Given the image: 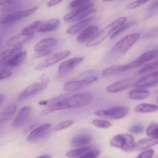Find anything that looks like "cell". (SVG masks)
Masks as SVG:
<instances>
[{"mask_svg": "<svg viewBox=\"0 0 158 158\" xmlns=\"http://www.w3.org/2000/svg\"><path fill=\"white\" fill-rule=\"evenodd\" d=\"M32 111V108L29 106H26L21 108L14 119L12 126L15 128L22 127L29 119Z\"/></svg>", "mask_w": 158, "mask_h": 158, "instance_id": "obj_12", "label": "cell"}, {"mask_svg": "<svg viewBox=\"0 0 158 158\" xmlns=\"http://www.w3.org/2000/svg\"><path fill=\"white\" fill-rule=\"evenodd\" d=\"M17 110V106L15 104L9 105L6 108L4 111L0 112V123H2L8 120Z\"/></svg>", "mask_w": 158, "mask_h": 158, "instance_id": "obj_27", "label": "cell"}, {"mask_svg": "<svg viewBox=\"0 0 158 158\" xmlns=\"http://www.w3.org/2000/svg\"><path fill=\"white\" fill-rule=\"evenodd\" d=\"M63 0H51L47 4L48 7H52L60 3Z\"/></svg>", "mask_w": 158, "mask_h": 158, "instance_id": "obj_45", "label": "cell"}, {"mask_svg": "<svg viewBox=\"0 0 158 158\" xmlns=\"http://www.w3.org/2000/svg\"><path fill=\"white\" fill-rule=\"evenodd\" d=\"M93 147L85 146L83 147L77 149L70 150L66 153V156L68 157H74L79 156L83 155L87 151L91 150Z\"/></svg>", "mask_w": 158, "mask_h": 158, "instance_id": "obj_32", "label": "cell"}, {"mask_svg": "<svg viewBox=\"0 0 158 158\" xmlns=\"http://www.w3.org/2000/svg\"><path fill=\"white\" fill-rule=\"evenodd\" d=\"M140 37V34L138 32L131 33L123 37L109 52L106 57V61H114L123 56Z\"/></svg>", "mask_w": 158, "mask_h": 158, "instance_id": "obj_2", "label": "cell"}, {"mask_svg": "<svg viewBox=\"0 0 158 158\" xmlns=\"http://www.w3.org/2000/svg\"><path fill=\"white\" fill-rule=\"evenodd\" d=\"M154 154L153 149H148L141 153L136 158H152Z\"/></svg>", "mask_w": 158, "mask_h": 158, "instance_id": "obj_41", "label": "cell"}, {"mask_svg": "<svg viewBox=\"0 0 158 158\" xmlns=\"http://www.w3.org/2000/svg\"><path fill=\"white\" fill-rule=\"evenodd\" d=\"M37 125V124H36V123H34V124H31V125L28 126V127H27L26 129L24 130V133H28V132H29L30 131H31L32 129H33L34 127H36V126Z\"/></svg>", "mask_w": 158, "mask_h": 158, "instance_id": "obj_48", "label": "cell"}, {"mask_svg": "<svg viewBox=\"0 0 158 158\" xmlns=\"http://www.w3.org/2000/svg\"><path fill=\"white\" fill-rule=\"evenodd\" d=\"M123 72H124L123 65H115L104 69L102 72V75L104 77H109L117 75Z\"/></svg>", "mask_w": 158, "mask_h": 158, "instance_id": "obj_29", "label": "cell"}, {"mask_svg": "<svg viewBox=\"0 0 158 158\" xmlns=\"http://www.w3.org/2000/svg\"><path fill=\"white\" fill-rule=\"evenodd\" d=\"M158 34V29L157 28L156 29L151 30L147 32L145 34L144 36L146 38H148V37H155L156 36H157Z\"/></svg>", "mask_w": 158, "mask_h": 158, "instance_id": "obj_44", "label": "cell"}, {"mask_svg": "<svg viewBox=\"0 0 158 158\" xmlns=\"http://www.w3.org/2000/svg\"><path fill=\"white\" fill-rule=\"evenodd\" d=\"M33 36L34 35H25L20 33L8 39L6 42V44L10 47H15L19 44H23V43L28 41L32 39Z\"/></svg>", "mask_w": 158, "mask_h": 158, "instance_id": "obj_22", "label": "cell"}, {"mask_svg": "<svg viewBox=\"0 0 158 158\" xmlns=\"http://www.w3.org/2000/svg\"><path fill=\"white\" fill-rule=\"evenodd\" d=\"M0 41H1V39H0Z\"/></svg>", "mask_w": 158, "mask_h": 158, "instance_id": "obj_52", "label": "cell"}, {"mask_svg": "<svg viewBox=\"0 0 158 158\" xmlns=\"http://www.w3.org/2000/svg\"><path fill=\"white\" fill-rule=\"evenodd\" d=\"M150 95L149 91L142 88H137L129 92L128 97L133 100H141L146 99Z\"/></svg>", "mask_w": 158, "mask_h": 158, "instance_id": "obj_26", "label": "cell"}, {"mask_svg": "<svg viewBox=\"0 0 158 158\" xmlns=\"http://www.w3.org/2000/svg\"><path fill=\"white\" fill-rule=\"evenodd\" d=\"M60 21L58 18H52L47 21H43L37 30V32H48L53 31L60 25Z\"/></svg>", "mask_w": 158, "mask_h": 158, "instance_id": "obj_18", "label": "cell"}, {"mask_svg": "<svg viewBox=\"0 0 158 158\" xmlns=\"http://www.w3.org/2000/svg\"><path fill=\"white\" fill-rule=\"evenodd\" d=\"M158 106L153 104L142 103L136 106L135 111L137 113H150L158 110Z\"/></svg>", "mask_w": 158, "mask_h": 158, "instance_id": "obj_28", "label": "cell"}, {"mask_svg": "<svg viewBox=\"0 0 158 158\" xmlns=\"http://www.w3.org/2000/svg\"><path fill=\"white\" fill-rule=\"evenodd\" d=\"M136 24V21L134 20L129 21L127 23H124L121 26H120L115 31L112 33V35L110 36V40H113L116 38L117 36H118L120 34L123 32V31L128 29L130 27L132 26H134Z\"/></svg>", "mask_w": 158, "mask_h": 158, "instance_id": "obj_31", "label": "cell"}, {"mask_svg": "<svg viewBox=\"0 0 158 158\" xmlns=\"http://www.w3.org/2000/svg\"><path fill=\"white\" fill-rule=\"evenodd\" d=\"M114 1V0H103V2H109L111 1Z\"/></svg>", "mask_w": 158, "mask_h": 158, "instance_id": "obj_51", "label": "cell"}, {"mask_svg": "<svg viewBox=\"0 0 158 158\" xmlns=\"http://www.w3.org/2000/svg\"><path fill=\"white\" fill-rule=\"evenodd\" d=\"M52 52V49H49V50H45V51L36 52L33 55V58H38L43 57V56H45L48 55L49 54L51 53Z\"/></svg>", "mask_w": 158, "mask_h": 158, "instance_id": "obj_43", "label": "cell"}, {"mask_svg": "<svg viewBox=\"0 0 158 158\" xmlns=\"http://www.w3.org/2000/svg\"><path fill=\"white\" fill-rule=\"evenodd\" d=\"M147 134L149 137L154 139H158V126L156 123L150 124L147 129Z\"/></svg>", "mask_w": 158, "mask_h": 158, "instance_id": "obj_33", "label": "cell"}, {"mask_svg": "<svg viewBox=\"0 0 158 158\" xmlns=\"http://www.w3.org/2000/svg\"><path fill=\"white\" fill-rule=\"evenodd\" d=\"M144 131V127L142 124H137L131 127L130 132L134 134L142 133Z\"/></svg>", "mask_w": 158, "mask_h": 158, "instance_id": "obj_39", "label": "cell"}, {"mask_svg": "<svg viewBox=\"0 0 158 158\" xmlns=\"http://www.w3.org/2000/svg\"><path fill=\"white\" fill-rule=\"evenodd\" d=\"M97 80V77H91L79 81H69L65 84L63 89L69 92L77 91L88 86Z\"/></svg>", "mask_w": 158, "mask_h": 158, "instance_id": "obj_11", "label": "cell"}, {"mask_svg": "<svg viewBox=\"0 0 158 158\" xmlns=\"http://www.w3.org/2000/svg\"><path fill=\"white\" fill-rule=\"evenodd\" d=\"M37 158H51L49 156H43Z\"/></svg>", "mask_w": 158, "mask_h": 158, "instance_id": "obj_50", "label": "cell"}, {"mask_svg": "<svg viewBox=\"0 0 158 158\" xmlns=\"http://www.w3.org/2000/svg\"><path fill=\"white\" fill-rule=\"evenodd\" d=\"M71 52L70 51L66 50L53 54V55L47 57L44 61L37 65L35 68V69L41 70L47 68L64 60L67 56H69Z\"/></svg>", "mask_w": 158, "mask_h": 158, "instance_id": "obj_10", "label": "cell"}, {"mask_svg": "<svg viewBox=\"0 0 158 158\" xmlns=\"http://www.w3.org/2000/svg\"><path fill=\"white\" fill-rule=\"evenodd\" d=\"M157 68L158 62L157 61H156L155 63H151V64H149L145 66L141 70H139V74H146V73L155 70V69H157Z\"/></svg>", "mask_w": 158, "mask_h": 158, "instance_id": "obj_36", "label": "cell"}, {"mask_svg": "<svg viewBox=\"0 0 158 158\" xmlns=\"http://www.w3.org/2000/svg\"><path fill=\"white\" fill-rule=\"evenodd\" d=\"M92 0H74L71 2L69 5L70 9H74L76 7L83 6L89 3Z\"/></svg>", "mask_w": 158, "mask_h": 158, "instance_id": "obj_37", "label": "cell"}, {"mask_svg": "<svg viewBox=\"0 0 158 158\" xmlns=\"http://www.w3.org/2000/svg\"><path fill=\"white\" fill-rule=\"evenodd\" d=\"M158 72H153L145 77H143L134 83V86L137 88H148L157 85Z\"/></svg>", "mask_w": 158, "mask_h": 158, "instance_id": "obj_13", "label": "cell"}, {"mask_svg": "<svg viewBox=\"0 0 158 158\" xmlns=\"http://www.w3.org/2000/svg\"><path fill=\"white\" fill-rule=\"evenodd\" d=\"M132 82L131 79H123L109 85L106 88V90L107 92L110 93H118L129 88L131 85Z\"/></svg>", "mask_w": 158, "mask_h": 158, "instance_id": "obj_16", "label": "cell"}, {"mask_svg": "<svg viewBox=\"0 0 158 158\" xmlns=\"http://www.w3.org/2000/svg\"><path fill=\"white\" fill-rule=\"evenodd\" d=\"M51 124L45 123L37 127L28 135L27 141L30 143H33L42 138L51 128Z\"/></svg>", "mask_w": 158, "mask_h": 158, "instance_id": "obj_15", "label": "cell"}, {"mask_svg": "<svg viewBox=\"0 0 158 158\" xmlns=\"http://www.w3.org/2000/svg\"><path fill=\"white\" fill-rule=\"evenodd\" d=\"M92 123L94 126L102 129H107L111 126V123L108 121L103 119H94Z\"/></svg>", "mask_w": 158, "mask_h": 158, "instance_id": "obj_35", "label": "cell"}, {"mask_svg": "<svg viewBox=\"0 0 158 158\" xmlns=\"http://www.w3.org/2000/svg\"><path fill=\"white\" fill-rule=\"evenodd\" d=\"M157 144L158 139L152 138H143L135 144L134 149L136 151H142L155 146Z\"/></svg>", "mask_w": 158, "mask_h": 158, "instance_id": "obj_23", "label": "cell"}, {"mask_svg": "<svg viewBox=\"0 0 158 158\" xmlns=\"http://www.w3.org/2000/svg\"><path fill=\"white\" fill-rule=\"evenodd\" d=\"M38 7L35 6L28 10L6 14L0 17V26L8 25L28 17L35 13Z\"/></svg>", "mask_w": 158, "mask_h": 158, "instance_id": "obj_7", "label": "cell"}, {"mask_svg": "<svg viewBox=\"0 0 158 158\" xmlns=\"http://www.w3.org/2000/svg\"><path fill=\"white\" fill-rule=\"evenodd\" d=\"M92 137L88 134H81L73 137L71 140V144L74 147L81 148L90 144Z\"/></svg>", "mask_w": 158, "mask_h": 158, "instance_id": "obj_19", "label": "cell"}, {"mask_svg": "<svg viewBox=\"0 0 158 158\" xmlns=\"http://www.w3.org/2000/svg\"><path fill=\"white\" fill-rule=\"evenodd\" d=\"M96 11L93 8V4L89 3L83 6L76 7L64 16L65 21L73 22L79 21Z\"/></svg>", "mask_w": 158, "mask_h": 158, "instance_id": "obj_5", "label": "cell"}, {"mask_svg": "<svg viewBox=\"0 0 158 158\" xmlns=\"http://www.w3.org/2000/svg\"><path fill=\"white\" fill-rule=\"evenodd\" d=\"M23 44H19L14 48L6 50L0 54V66H3L14 55L20 51Z\"/></svg>", "mask_w": 158, "mask_h": 158, "instance_id": "obj_24", "label": "cell"}, {"mask_svg": "<svg viewBox=\"0 0 158 158\" xmlns=\"http://www.w3.org/2000/svg\"><path fill=\"white\" fill-rule=\"evenodd\" d=\"M73 123V121L71 120H68L64 121L58 123L56 126L54 128V131H61V130H64L68 127H70L72 125Z\"/></svg>", "mask_w": 158, "mask_h": 158, "instance_id": "obj_38", "label": "cell"}, {"mask_svg": "<svg viewBox=\"0 0 158 158\" xmlns=\"http://www.w3.org/2000/svg\"><path fill=\"white\" fill-rule=\"evenodd\" d=\"M126 21L127 18L125 17H121L116 19L101 31L97 32L92 39L87 43L86 46L88 47H92L98 45L104 41L112 32L116 30L120 26L125 23Z\"/></svg>", "mask_w": 158, "mask_h": 158, "instance_id": "obj_3", "label": "cell"}, {"mask_svg": "<svg viewBox=\"0 0 158 158\" xmlns=\"http://www.w3.org/2000/svg\"><path fill=\"white\" fill-rule=\"evenodd\" d=\"M43 21L37 20L31 24L26 26L21 29V33L25 35H34V32L37 31L39 27L41 25Z\"/></svg>", "mask_w": 158, "mask_h": 158, "instance_id": "obj_30", "label": "cell"}, {"mask_svg": "<svg viewBox=\"0 0 158 158\" xmlns=\"http://www.w3.org/2000/svg\"><path fill=\"white\" fill-rule=\"evenodd\" d=\"M157 7L158 2L157 1H156L150 6V7H149V9H148V11H149L150 13L154 12V11H155V10L157 9Z\"/></svg>", "mask_w": 158, "mask_h": 158, "instance_id": "obj_46", "label": "cell"}, {"mask_svg": "<svg viewBox=\"0 0 158 158\" xmlns=\"http://www.w3.org/2000/svg\"><path fill=\"white\" fill-rule=\"evenodd\" d=\"M98 28L97 26H90L84 29L77 38V41L79 43H84L89 41L92 39L98 32Z\"/></svg>", "mask_w": 158, "mask_h": 158, "instance_id": "obj_20", "label": "cell"}, {"mask_svg": "<svg viewBox=\"0 0 158 158\" xmlns=\"http://www.w3.org/2000/svg\"><path fill=\"white\" fill-rule=\"evenodd\" d=\"M158 54V50H152L146 52L140 56L136 60H134L131 63L123 65L124 71H126L139 67L147 62L155 59L157 56Z\"/></svg>", "mask_w": 158, "mask_h": 158, "instance_id": "obj_9", "label": "cell"}, {"mask_svg": "<svg viewBox=\"0 0 158 158\" xmlns=\"http://www.w3.org/2000/svg\"><path fill=\"white\" fill-rule=\"evenodd\" d=\"M92 99V96L88 93H81L70 97L60 96L53 99V107L55 111L82 107L89 105Z\"/></svg>", "mask_w": 158, "mask_h": 158, "instance_id": "obj_1", "label": "cell"}, {"mask_svg": "<svg viewBox=\"0 0 158 158\" xmlns=\"http://www.w3.org/2000/svg\"><path fill=\"white\" fill-rule=\"evenodd\" d=\"M14 1L15 0H0V6L10 4L13 3Z\"/></svg>", "mask_w": 158, "mask_h": 158, "instance_id": "obj_47", "label": "cell"}, {"mask_svg": "<svg viewBox=\"0 0 158 158\" xmlns=\"http://www.w3.org/2000/svg\"><path fill=\"white\" fill-rule=\"evenodd\" d=\"M83 59V57H75L63 62L58 67V73L63 75L68 73L80 64Z\"/></svg>", "mask_w": 158, "mask_h": 158, "instance_id": "obj_14", "label": "cell"}, {"mask_svg": "<svg viewBox=\"0 0 158 158\" xmlns=\"http://www.w3.org/2000/svg\"><path fill=\"white\" fill-rule=\"evenodd\" d=\"M12 72L7 69H3L0 70V80H4L11 77Z\"/></svg>", "mask_w": 158, "mask_h": 158, "instance_id": "obj_42", "label": "cell"}, {"mask_svg": "<svg viewBox=\"0 0 158 158\" xmlns=\"http://www.w3.org/2000/svg\"><path fill=\"white\" fill-rule=\"evenodd\" d=\"M58 42V40L55 38H45L37 43L34 47V50L36 52H39L51 49L57 44Z\"/></svg>", "mask_w": 158, "mask_h": 158, "instance_id": "obj_21", "label": "cell"}, {"mask_svg": "<svg viewBox=\"0 0 158 158\" xmlns=\"http://www.w3.org/2000/svg\"><path fill=\"white\" fill-rule=\"evenodd\" d=\"M129 109L125 106H119L108 109L99 110L95 114L102 118L111 119H119L125 117L129 113Z\"/></svg>", "mask_w": 158, "mask_h": 158, "instance_id": "obj_8", "label": "cell"}, {"mask_svg": "<svg viewBox=\"0 0 158 158\" xmlns=\"http://www.w3.org/2000/svg\"><path fill=\"white\" fill-rule=\"evenodd\" d=\"M135 139L129 134H122L115 135L110 142L113 147L119 148L125 152H130L134 149Z\"/></svg>", "mask_w": 158, "mask_h": 158, "instance_id": "obj_6", "label": "cell"}, {"mask_svg": "<svg viewBox=\"0 0 158 158\" xmlns=\"http://www.w3.org/2000/svg\"><path fill=\"white\" fill-rule=\"evenodd\" d=\"M149 0H137V1L129 4L127 6V8L130 9H134V8H136V7H138V6H140L142 5L145 3L146 2H147Z\"/></svg>", "mask_w": 158, "mask_h": 158, "instance_id": "obj_40", "label": "cell"}, {"mask_svg": "<svg viewBox=\"0 0 158 158\" xmlns=\"http://www.w3.org/2000/svg\"><path fill=\"white\" fill-rule=\"evenodd\" d=\"M100 154V150L93 147L91 150L87 151L83 155L75 158H97Z\"/></svg>", "mask_w": 158, "mask_h": 158, "instance_id": "obj_34", "label": "cell"}, {"mask_svg": "<svg viewBox=\"0 0 158 158\" xmlns=\"http://www.w3.org/2000/svg\"><path fill=\"white\" fill-rule=\"evenodd\" d=\"M50 81L49 78H46L42 81L30 85L25 88L17 98L18 102H22L25 99L38 94L46 89Z\"/></svg>", "mask_w": 158, "mask_h": 158, "instance_id": "obj_4", "label": "cell"}, {"mask_svg": "<svg viewBox=\"0 0 158 158\" xmlns=\"http://www.w3.org/2000/svg\"><path fill=\"white\" fill-rule=\"evenodd\" d=\"M27 56L26 51H19L14 55L2 67L15 68L18 67L25 60Z\"/></svg>", "mask_w": 158, "mask_h": 158, "instance_id": "obj_17", "label": "cell"}, {"mask_svg": "<svg viewBox=\"0 0 158 158\" xmlns=\"http://www.w3.org/2000/svg\"><path fill=\"white\" fill-rule=\"evenodd\" d=\"M6 98V96L4 94H0V106L2 104Z\"/></svg>", "mask_w": 158, "mask_h": 158, "instance_id": "obj_49", "label": "cell"}, {"mask_svg": "<svg viewBox=\"0 0 158 158\" xmlns=\"http://www.w3.org/2000/svg\"><path fill=\"white\" fill-rule=\"evenodd\" d=\"M93 19V17H91L82 20L80 22L68 28L66 30V33L69 34H74L80 32L88 26Z\"/></svg>", "mask_w": 158, "mask_h": 158, "instance_id": "obj_25", "label": "cell"}]
</instances>
